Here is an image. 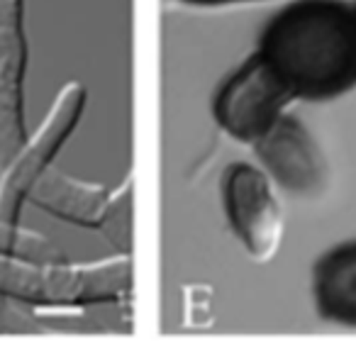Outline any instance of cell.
Listing matches in <instances>:
<instances>
[{
	"instance_id": "6",
	"label": "cell",
	"mask_w": 356,
	"mask_h": 356,
	"mask_svg": "<svg viewBox=\"0 0 356 356\" xmlns=\"http://www.w3.org/2000/svg\"><path fill=\"white\" fill-rule=\"evenodd\" d=\"M186 3H195V5H225V3H246V0H186Z\"/></svg>"
},
{
	"instance_id": "3",
	"label": "cell",
	"mask_w": 356,
	"mask_h": 356,
	"mask_svg": "<svg viewBox=\"0 0 356 356\" xmlns=\"http://www.w3.org/2000/svg\"><path fill=\"white\" fill-rule=\"evenodd\" d=\"M225 212L234 234L254 259L276 254L283 237V212L271 178L251 164H234L225 176Z\"/></svg>"
},
{
	"instance_id": "5",
	"label": "cell",
	"mask_w": 356,
	"mask_h": 356,
	"mask_svg": "<svg viewBox=\"0 0 356 356\" xmlns=\"http://www.w3.org/2000/svg\"><path fill=\"white\" fill-rule=\"evenodd\" d=\"M312 293L320 318L356 329V242L329 249L312 273Z\"/></svg>"
},
{
	"instance_id": "2",
	"label": "cell",
	"mask_w": 356,
	"mask_h": 356,
	"mask_svg": "<svg viewBox=\"0 0 356 356\" xmlns=\"http://www.w3.org/2000/svg\"><path fill=\"white\" fill-rule=\"evenodd\" d=\"M293 101L295 93L288 84L256 51L217 90L212 110L234 140L256 144Z\"/></svg>"
},
{
	"instance_id": "7",
	"label": "cell",
	"mask_w": 356,
	"mask_h": 356,
	"mask_svg": "<svg viewBox=\"0 0 356 356\" xmlns=\"http://www.w3.org/2000/svg\"><path fill=\"white\" fill-rule=\"evenodd\" d=\"M354 12H356V5H354Z\"/></svg>"
},
{
	"instance_id": "4",
	"label": "cell",
	"mask_w": 356,
	"mask_h": 356,
	"mask_svg": "<svg viewBox=\"0 0 356 356\" xmlns=\"http://www.w3.org/2000/svg\"><path fill=\"white\" fill-rule=\"evenodd\" d=\"M254 147L266 173L285 190L298 195H312L322 188V151L305 129V125L295 120L293 115L281 117Z\"/></svg>"
},
{
	"instance_id": "1",
	"label": "cell",
	"mask_w": 356,
	"mask_h": 356,
	"mask_svg": "<svg viewBox=\"0 0 356 356\" xmlns=\"http://www.w3.org/2000/svg\"><path fill=\"white\" fill-rule=\"evenodd\" d=\"M259 54L295 98L329 101L356 86V12L342 0H293L271 17Z\"/></svg>"
}]
</instances>
